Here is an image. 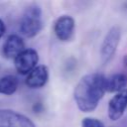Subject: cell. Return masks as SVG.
<instances>
[{"instance_id": "6da1fadb", "label": "cell", "mask_w": 127, "mask_h": 127, "mask_svg": "<svg viewBox=\"0 0 127 127\" xmlns=\"http://www.w3.org/2000/svg\"><path fill=\"white\" fill-rule=\"evenodd\" d=\"M106 77L100 73H89L80 78L74 88V100L82 112L93 111L106 91Z\"/></svg>"}, {"instance_id": "7a4b0ae2", "label": "cell", "mask_w": 127, "mask_h": 127, "mask_svg": "<svg viewBox=\"0 0 127 127\" xmlns=\"http://www.w3.org/2000/svg\"><path fill=\"white\" fill-rule=\"evenodd\" d=\"M42 11L38 5L29 6L20 21V32L27 38H33L42 30Z\"/></svg>"}, {"instance_id": "3957f363", "label": "cell", "mask_w": 127, "mask_h": 127, "mask_svg": "<svg viewBox=\"0 0 127 127\" xmlns=\"http://www.w3.org/2000/svg\"><path fill=\"white\" fill-rule=\"evenodd\" d=\"M120 38H121V31L118 27H112L107 32V34L102 42L101 51H100L102 63L106 64L112 59V57L114 56L116 49L119 45Z\"/></svg>"}, {"instance_id": "277c9868", "label": "cell", "mask_w": 127, "mask_h": 127, "mask_svg": "<svg viewBox=\"0 0 127 127\" xmlns=\"http://www.w3.org/2000/svg\"><path fill=\"white\" fill-rule=\"evenodd\" d=\"M39 62V55L34 49H25L15 60L14 64L16 70L20 74H29Z\"/></svg>"}, {"instance_id": "5b68a950", "label": "cell", "mask_w": 127, "mask_h": 127, "mask_svg": "<svg viewBox=\"0 0 127 127\" xmlns=\"http://www.w3.org/2000/svg\"><path fill=\"white\" fill-rule=\"evenodd\" d=\"M0 127H36L27 116L11 109H0Z\"/></svg>"}, {"instance_id": "8992f818", "label": "cell", "mask_w": 127, "mask_h": 127, "mask_svg": "<svg viewBox=\"0 0 127 127\" xmlns=\"http://www.w3.org/2000/svg\"><path fill=\"white\" fill-rule=\"evenodd\" d=\"M74 20L70 16L64 15L57 19L54 26V32L60 41H69L73 36Z\"/></svg>"}, {"instance_id": "52a82bcc", "label": "cell", "mask_w": 127, "mask_h": 127, "mask_svg": "<svg viewBox=\"0 0 127 127\" xmlns=\"http://www.w3.org/2000/svg\"><path fill=\"white\" fill-rule=\"evenodd\" d=\"M127 107V88L116 93L109 101L108 116L111 120H118Z\"/></svg>"}, {"instance_id": "ba28073f", "label": "cell", "mask_w": 127, "mask_h": 127, "mask_svg": "<svg viewBox=\"0 0 127 127\" xmlns=\"http://www.w3.org/2000/svg\"><path fill=\"white\" fill-rule=\"evenodd\" d=\"M49 79L48 67L44 64L37 65L26 78V84L30 88H41L43 87Z\"/></svg>"}, {"instance_id": "9c48e42d", "label": "cell", "mask_w": 127, "mask_h": 127, "mask_svg": "<svg viewBox=\"0 0 127 127\" xmlns=\"http://www.w3.org/2000/svg\"><path fill=\"white\" fill-rule=\"evenodd\" d=\"M25 50V44L22 38L17 35H10L3 45V55L6 59H16Z\"/></svg>"}, {"instance_id": "30bf717a", "label": "cell", "mask_w": 127, "mask_h": 127, "mask_svg": "<svg viewBox=\"0 0 127 127\" xmlns=\"http://www.w3.org/2000/svg\"><path fill=\"white\" fill-rule=\"evenodd\" d=\"M106 91L108 92H120L126 89L127 86V76L123 73H115L106 77L105 80Z\"/></svg>"}, {"instance_id": "8fae6325", "label": "cell", "mask_w": 127, "mask_h": 127, "mask_svg": "<svg viewBox=\"0 0 127 127\" xmlns=\"http://www.w3.org/2000/svg\"><path fill=\"white\" fill-rule=\"evenodd\" d=\"M18 88V79L14 75L0 77V93L5 95L13 94Z\"/></svg>"}, {"instance_id": "7c38bea8", "label": "cell", "mask_w": 127, "mask_h": 127, "mask_svg": "<svg viewBox=\"0 0 127 127\" xmlns=\"http://www.w3.org/2000/svg\"><path fill=\"white\" fill-rule=\"evenodd\" d=\"M81 127H104V125L100 120H98L96 118L86 117V118L82 119Z\"/></svg>"}, {"instance_id": "4fadbf2b", "label": "cell", "mask_w": 127, "mask_h": 127, "mask_svg": "<svg viewBox=\"0 0 127 127\" xmlns=\"http://www.w3.org/2000/svg\"><path fill=\"white\" fill-rule=\"evenodd\" d=\"M5 30H6V28H5V24H4V22L0 19V38H2V36L4 35Z\"/></svg>"}, {"instance_id": "5bb4252c", "label": "cell", "mask_w": 127, "mask_h": 127, "mask_svg": "<svg viewBox=\"0 0 127 127\" xmlns=\"http://www.w3.org/2000/svg\"><path fill=\"white\" fill-rule=\"evenodd\" d=\"M124 64H125V65L127 66V56L124 58Z\"/></svg>"}]
</instances>
